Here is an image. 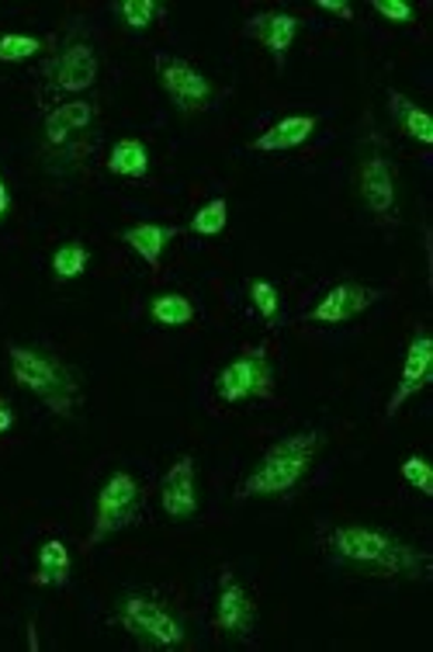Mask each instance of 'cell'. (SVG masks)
I'll return each instance as SVG.
<instances>
[{"instance_id": "6da1fadb", "label": "cell", "mask_w": 433, "mask_h": 652, "mask_svg": "<svg viewBox=\"0 0 433 652\" xmlns=\"http://www.w3.org/2000/svg\"><path fill=\"white\" fill-rule=\"evenodd\" d=\"M319 548L333 570L357 576H410L423 580L430 573V555L416 545L395 538L385 527L336 524L319 538Z\"/></svg>"}, {"instance_id": "7a4b0ae2", "label": "cell", "mask_w": 433, "mask_h": 652, "mask_svg": "<svg viewBox=\"0 0 433 652\" xmlns=\"http://www.w3.org/2000/svg\"><path fill=\"white\" fill-rule=\"evenodd\" d=\"M319 448H323L319 430H298L282 441H274L260 455V461L254 465V473L236 486V500H257V496L292 493L308 476V469H313Z\"/></svg>"}, {"instance_id": "3957f363", "label": "cell", "mask_w": 433, "mask_h": 652, "mask_svg": "<svg viewBox=\"0 0 433 652\" xmlns=\"http://www.w3.org/2000/svg\"><path fill=\"white\" fill-rule=\"evenodd\" d=\"M8 358H11V376L21 389L39 396L52 413L73 417V410L80 407V379L67 361L24 344H11Z\"/></svg>"}, {"instance_id": "277c9868", "label": "cell", "mask_w": 433, "mask_h": 652, "mask_svg": "<svg viewBox=\"0 0 433 652\" xmlns=\"http://www.w3.org/2000/svg\"><path fill=\"white\" fill-rule=\"evenodd\" d=\"M215 396L226 407H239L250 399H270L274 396V364L264 344L243 348L219 376H215Z\"/></svg>"}, {"instance_id": "5b68a950", "label": "cell", "mask_w": 433, "mask_h": 652, "mask_svg": "<svg viewBox=\"0 0 433 652\" xmlns=\"http://www.w3.org/2000/svg\"><path fill=\"white\" fill-rule=\"evenodd\" d=\"M115 621L142 645L157 649H177L184 642V625L174 611H167L160 601L149 594H126L115 607Z\"/></svg>"}, {"instance_id": "8992f818", "label": "cell", "mask_w": 433, "mask_h": 652, "mask_svg": "<svg viewBox=\"0 0 433 652\" xmlns=\"http://www.w3.org/2000/svg\"><path fill=\"white\" fill-rule=\"evenodd\" d=\"M139 504H142V489L132 473H111L108 483L98 493V510H95V527L87 535V548H95L98 542L111 538L115 532H126L139 520Z\"/></svg>"}, {"instance_id": "52a82bcc", "label": "cell", "mask_w": 433, "mask_h": 652, "mask_svg": "<svg viewBox=\"0 0 433 652\" xmlns=\"http://www.w3.org/2000/svg\"><path fill=\"white\" fill-rule=\"evenodd\" d=\"M157 77H160V87L167 90V98L174 101V108L180 115H195V111L211 108L215 87L195 64H188V59L157 56Z\"/></svg>"}, {"instance_id": "ba28073f", "label": "cell", "mask_w": 433, "mask_h": 652, "mask_svg": "<svg viewBox=\"0 0 433 652\" xmlns=\"http://www.w3.org/2000/svg\"><path fill=\"white\" fill-rule=\"evenodd\" d=\"M257 625V604L246 594V586L236 580L229 566L219 576V597H215V632L226 639H250Z\"/></svg>"}, {"instance_id": "9c48e42d", "label": "cell", "mask_w": 433, "mask_h": 652, "mask_svg": "<svg viewBox=\"0 0 433 652\" xmlns=\"http://www.w3.org/2000/svg\"><path fill=\"white\" fill-rule=\"evenodd\" d=\"M357 195L382 223L395 220V167L382 149H371L357 167Z\"/></svg>"}, {"instance_id": "30bf717a", "label": "cell", "mask_w": 433, "mask_h": 652, "mask_svg": "<svg viewBox=\"0 0 433 652\" xmlns=\"http://www.w3.org/2000/svg\"><path fill=\"white\" fill-rule=\"evenodd\" d=\"M430 376H433V340L426 337V330H416L410 348H406V361H402L398 382L385 402V417H395L416 392H423L430 386Z\"/></svg>"}, {"instance_id": "8fae6325", "label": "cell", "mask_w": 433, "mask_h": 652, "mask_svg": "<svg viewBox=\"0 0 433 652\" xmlns=\"http://www.w3.org/2000/svg\"><path fill=\"white\" fill-rule=\"evenodd\" d=\"M382 299L378 289H367V285H357V282H339L333 285L313 309H308V320L313 323H347L354 317H361L364 309H371Z\"/></svg>"}, {"instance_id": "7c38bea8", "label": "cell", "mask_w": 433, "mask_h": 652, "mask_svg": "<svg viewBox=\"0 0 433 652\" xmlns=\"http://www.w3.org/2000/svg\"><path fill=\"white\" fill-rule=\"evenodd\" d=\"M298 28H302V18L288 14V11H260L254 18H246L243 25V36L246 39H254L260 42L270 59L277 67H285V59H288V49L298 36Z\"/></svg>"}, {"instance_id": "4fadbf2b", "label": "cell", "mask_w": 433, "mask_h": 652, "mask_svg": "<svg viewBox=\"0 0 433 652\" xmlns=\"http://www.w3.org/2000/svg\"><path fill=\"white\" fill-rule=\"evenodd\" d=\"M160 507L170 520H191L198 514L195 493V458L180 455L160 479Z\"/></svg>"}, {"instance_id": "5bb4252c", "label": "cell", "mask_w": 433, "mask_h": 652, "mask_svg": "<svg viewBox=\"0 0 433 652\" xmlns=\"http://www.w3.org/2000/svg\"><path fill=\"white\" fill-rule=\"evenodd\" d=\"M98 70H101V64H98L95 46L73 42V46H67L63 52L52 59L49 77H52V84L59 90H67V95H80V90L98 84Z\"/></svg>"}, {"instance_id": "9a60e30c", "label": "cell", "mask_w": 433, "mask_h": 652, "mask_svg": "<svg viewBox=\"0 0 433 652\" xmlns=\"http://www.w3.org/2000/svg\"><path fill=\"white\" fill-rule=\"evenodd\" d=\"M90 121H95V105L90 101H67V105H56L46 121H42V133H46V143L49 146H67L77 133H83Z\"/></svg>"}, {"instance_id": "2e32d148", "label": "cell", "mask_w": 433, "mask_h": 652, "mask_svg": "<svg viewBox=\"0 0 433 652\" xmlns=\"http://www.w3.org/2000/svg\"><path fill=\"white\" fill-rule=\"evenodd\" d=\"M316 126H319V121L313 115H288L282 121H274L267 133H260L250 143V149H257V153H285V149H295V146H302L308 136L316 133Z\"/></svg>"}, {"instance_id": "e0dca14e", "label": "cell", "mask_w": 433, "mask_h": 652, "mask_svg": "<svg viewBox=\"0 0 433 652\" xmlns=\"http://www.w3.org/2000/svg\"><path fill=\"white\" fill-rule=\"evenodd\" d=\"M177 236V226H160V223H136L129 230H121V243H129V251H136L152 271L164 261V246Z\"/></svg>"}, {"instance_id": "ac0fdd59", "label": "cell", "mask_w": 433, "mask_h": 652, "mask_svg": "<svg viewBox=\"0 0 433 652\" xmlns=\"http://www.w3.org/2000/svg\"><path fill=\"white\" fill-rule=\"evenodd\" d=\"M105 167L115 174V177H129V181H142L149 174V146L136 136H126L118 139L111 149H108V160Z\"/></svg>"}, {"instance_id": "d6986e66", "label": "cell", "mask_w": 433, "mask_h": 652, "mask_svg": "<svg viewBox=\"0 0 433 652\" xmlns=\"http://www.w3.org/2000/svg\"><path fill=\"white\" fill-rule=\"evenodd\" d=\"M388 111L395 118V126L406 133L410 139H416L423 146H433V121H430V115L420 105H413L406 95H398L395 87H388Z\"/></svg>"}, {"instance_id": "ffe728a7", "label": "cell", "mask_w": 433, "mask_h": 652, "mask_svg": "<svg viewBox=\"0 0 433 652\" xmlns=\"http://www.w3.org/2000/svg\"><path fill=\"white\" fill-rule=\"evenodd\" d=\"M36 586H67L70 583V548L49 538L39 545V573H32Z\"/></svg>"}, {"instance_id": "44dd1931", "label": "cell", "mask_w": 433, "mask_h": 652, "mask_svg": "<svg viewBox=\"0 0 433 652\" xmlns=\"http://www.w3.org/2000/svg\"><path fill=\"white\" fill-rule=\"evenodd\" d=\"M149 320L157 323V327H188L195 320V302L188 295H180V292H164L149 302Z\"/></svg>"}, {"instance_id": "7402d4cb", "label": "cell", "mask_w": 433, "mask_h": 652, "mask_svg": "<svg viewBox=\"0 0 433 652\" xmlns=\"http://www.w3.org/2000/svg\"><path fill=\"white\" fill-rule=\"evenodd\" d=\"M90 264V251L83 243H63L59 251L52 254V274L59 278V282H73V278H80Z\"/></svg>"}, {"instance_id": "603a6c76", "label": "cell", "mask_w": 433, "mask_h": 652, "mask_svg": "<svg viewBox=\"0 0 433 652\" xmlns=\"http://www.w3.org/2000/svg\"><path fill=\"white\" fill-rule=\"evenodd\" d=\"M229 223V202L226 198H211L205 202L195 215H191V223L188 230L198 233V236H219Z\"/></svg>"}, {"instance_id": "cb8c5ba5", "label": "cell", "mask_w": 433, "mask_h": 652, "mask_svg": "<svg viewBox=\"0 0 433 652\" xmlns=\"http://www.w3.org/2000/svg\"><path fill=\"white\" fill-rule=\"evenodd\" d=\"M115 14L139 32V28H149L157 18H164L167 8L164 4H152V0H121V4H115Z\"/></svg>"}, {"instance_id": "d4e9b609", "label": "cell", "mask_w": 433, "mask_h": 652, "mask_svg": "<svg viewBox=\"0 0 433 652\" xmlns=\"http://www.w3.org/2000/svg\"><path fill=\"white\" fill-rule=\"evenodd\" d=\"M46 46L36 36H0V64H21V59L39 56Z\"/></svg>"}, {"instance_id": "484cf974", "label": "cell", "mask_w": 433, "mask_h": 652, "mask_svg": "<svg viewBox=\"0 0 433 652\" xmlns=\"http://www.w3.org/2000/svg\"><path fill=\"white\" fill-rule=\"evenodd\" d=\"M250 299H254V309L260 313V320L274 323L277 313H282V295H277V289L270 282H264V278H254L250 282Z\"/></svg>"}, {"instance_id": "4316f807", "label": "cell", "mask_w": 433, "mask_h": 652, "mask_svg": "<svg viewBox=\"0 0 433 652\" xmlns=\"http://www.w3.org/2000/svg\"><path fill=\"white\" fill-rule=\"evenodd\" d=\"M402 479H406L416 493L433 496V469L423 455H406V461H402Z\"/></svg>"}, {"instance_id": "83f0119b", "label": "cell", "mask_w": 433, "mask_h": 652, "mask_svg": "<svg viewBox=\"0 0 433 652\" xmlns=\"http://www.w3.org/2000/svg\"><path fill=\"white\" fill-rule=\"evenodd\" d=\"M371 11L382 14L385 21H395V25H410L416 18L413 4H406V0H375V4H371Z\"/></svg>"}, {"instance_id": "f1b7e54d", "label": "cell", "mask_w": 433, "mask_h": 652, "mask_svg": "<svg viewBox=\"0 0 433 652\" xmlns=\"http://www.w3.org/2000/svg\"><path fill=\"white\" fill-rule=\"evenodd\" d=\"M316 8H319V11L336 14V18H344V21H351V18H354V8H351V4H344V0H319Z\"/></svg>"}, {"instance_id": "f546056e", "label": "cell", "mask_w": 433, "mask_h": 652, "mask_svg": "<svg viewBox=\"0 0 433 652\" xmlns=\"http://www.w3.org/2000/svg\"><path fill=\"white\" fill-rule=\"evenodd\" d=\"M8 208H11V192H8L4 177H0V226H4V220H8Z\"/></svg>"}, {"instance_id": "4dcf8cb0", "label": "cell", "mask_w": 433, "mask_h": 652, "mask_svg": "<svg viewBox=\"0 0 433 652\" xmlns=\"http://www.w3.org/2000/svg\"><path fill=\"white\" fill-rule=\"evenodd\" d=\"M14 427V410L8 407L4 399H0V434H8Z\"/></svg>"}, {"instance_id": "1f68e13d", "label": "cell", "mask_w": 433, "mask_h": 652, "mask_svg": "<svg viewBox=\"0 0 433 652\" xmlns=\"http://www.w3.org/2000/svg\"><path fill=\"white\" fill-rule=\"evenodd\" d=\"M28 649H39V635H36V625H32V621H28Z\"/></svg>"}]
</instances>
